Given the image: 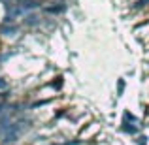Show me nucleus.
<instances>
[{
	"label": "nucleus",
	"instance_id": "obj_1",
	"mask_svg": "<svg viewBox=\"0 0 149 145\" xmlns=\"http://www.w3.org/2000/svg\"><path fill=\"white\" fill-rule=\"evenodd\" d=\"M38 4L34 2V0H25V8H36Z\"/></svg>",
	"mask_w": 149,
	"mask_h": 145
},
{
	"label": "nucleus",
	"instance_id": "obj_2",
	"mask_svg": "<svg viewBox=\"0 0 149 145\" xmlns=\"http://www.w3.org/2000/svg\"><path fill=\"white\" fill-rule=\"evenodd\" d=\"M2 87H6V83H4V81L0 79V89H2Z\"/></svg>",
	"mask_w": 149,
	"mask_h": 145
}]
</instances>
